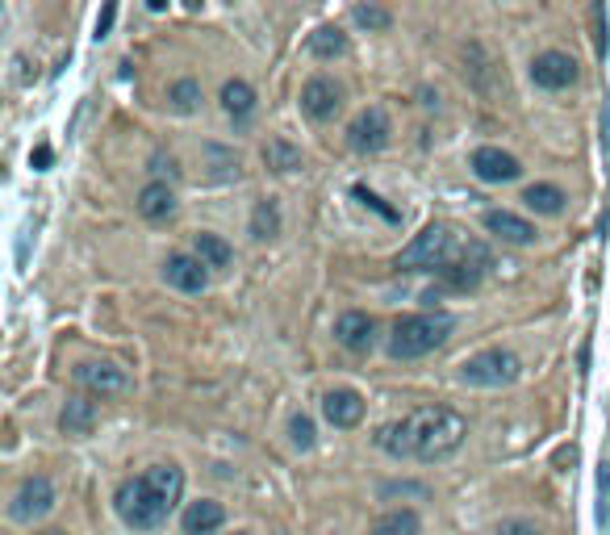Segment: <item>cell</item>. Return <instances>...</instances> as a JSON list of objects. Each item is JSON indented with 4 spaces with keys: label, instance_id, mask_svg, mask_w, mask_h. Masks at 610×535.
Returning <instances> with one entry per match:
<instances>
[{
    "label": "cell",
    "instance_id": "obj_15",
    "mask_svg": "<svg viewBox=\"0 0 610 535\" xmlns=\"http://www.w3.org/2000/svg\"><path fill=\"white\" fill-rule=\"evenodd\" d=\"M322 414H326V423L331 427L351 431V427H360V418H364V398L356 389H331L322 398Z\"/></svg>",
    "mask_w": 610,
    "mask_h": 535
},
{
    "label": "cell",
    "instance_id": "obj_24",
    "mask_svg": "<svg viewBox=\"0 0 610 535\" xmlns=\"http://www.w3.org/2000/svg\"><path fill=\"white\" fill-rule=\"evenodd\" d=\"M193 255L205 264V268H230L234 264V247L218 235H197L193 239Z\"/></svg>",
    "mask_w": 610,
    "mask_h": 535
},
{
    "label": "cell",
    "instance_id": "obj_14",
    "mask_svg": "<svg viewBox=\"0 0 610 535\" xmlns=\"http://www.w3.org/2000/svg\"><path fill=\"white\" fill-rule=\"evenodd\" d=\"M163 276H168V285H176L180 293H205V285H209V268L197 255H184V251H172L168 260H163Z\"/></svg>",
    "mask_w": 610,
    "mask_h": 535
},
{
    "label": "cell",
    "instance_id": "obj_23",
    "mask_svg": "<svg viewBox=\"0 0 610 535\" xmlns=\"http://www.w3.org/2000/svg\"><path fill=\"white\" fill-rule=\"evenodd\" d=\"M422 531V519H418V510L410 506H397V510H385V515L372 523L368 535H418Z\"/></svg>",
    "mask_w": 610,
    "mask_h": 535
},
{
    "label": "cell",
    "instance_id": "obj_31",
    "mask_svg": "<svg viewBox=\"0 0 610 535\" xmlns=\"http://www.w3.org/2000/svg\"><path fill=\"white\" fill-rule=\"evenodd\" d=\"M498 535H544L535 523H527V519H506L502 527H498Z\"/></svg>",
    "mask_w": 610,
    "mask_h": 535
},
{
    "label": "cell",
    "instance_id": "obj_12",
    "mask_svg": "<svg viewBox=\"0 0 610 535\" xmlns=\"http://www.w3.org/2000/svg\"><path fill=\"white\" fill-rule=\"evenodd\" d=\"M335 339H339V347H347V352L364 356V352H372V343H377V318L364 314V310H347L335 322Z\"/></svg>",
    "mask_w": 610,
    "mask_h": 535
},
{
    "label": "cell",
    "instance_id": "obj_11",
    "mask_svg": "<svg viewBox=\"0 0 610 535\" xmlns=\"http://www.w3.org/2000/svg\"><path fill=\"white\" fill-rule=\"evenodd\" d=\"M577 76H581V67H577V59L565 55V51H544V55L531 59V80H535L539 88H548V92H560V88L577 84Z\"/></svg>",
    "mask_w": 610,
    "mask_h": 535
},
{
    "label": "cell",
    "instance_id": "obj_4",
    "mask_svg": "<svg viewBox=\"0 0 610 535\" xmlns=\"http://www.w3.org/2000/svg\"><path fill=\"white\" fill-rule=\"evenodd\" d=\"M460 235L452 226H443V222H431L427 230H422V235H414V243L397 255V268L402 272H443L452 264V255L460 251Z\"/></svg>",
    "mask_w": 610,
    "mask_h": 535
},
{
    "label": "cell",
    "instance_id": "obj_1",
    "mask_svg": "<svg viewBox=\"0 0 610 535\" xmlns=\"http://www.w3.org/2000/svg\"><path fill=\"white\" fill-rule=\"evenodd\" d=\"M464 435H468V423L456 410H448V406H422L410 418L385 423L377 431V448L397 456V460L410 456V460L431 464V460L452 456L464 444Z\"/></svg>",
    "mask_w": 610,
    "mask_h": 535
},
{
    "label": "cell",
    "instance_id": "obj_18",
    "mask_svg": "<svg viewBox=\"0 0 610 535\" xmlns=\"http://www.w3.org/2000/svg\"><path fill=\"white\" fill-rule=\"evenodd\" d=\"M180 523H184V535H214L226 523V510L214 498H201V502H193L189 510H184Z\"/></svg>",
    "mask_w": 610,
    "mask_h": 535
},
{
    "label": "cell",
    "instance_id": "obj_25",
    "mask_svg": "<svg viewBox=\"0 0 610 535\" xmlns=\"http://www.w3.org/2000/svg\"><path fill=\"white\" fill-rule=\"evenodd\" d=\"M251 235L260 239V243H268V239L280 235V205H276L272 197H264L260 205H255V214H251Z\"/></svg>",
    "mask_w": 610,
    "mask_h": 535
},
{
    "label": "cell",
    "instance_id": "obj_20",
    "mask_svg": "<svg viewBox=\"0 0 610 535\" xmlns=\"http://www.w3.org/2000/svg\"><path fill=\"white\" fill-rule=\"evenodd\" d=\"M264 164L272 172H280V176H289V172L305 168V155H301V147L289 143V138H268L264 143Z\"/></svg>",
    "mask_w": 610,
    "mask_h": 535
},
{
    "label": "cell",
    "instance_id": "obj_10",
    "mask_svg": "<svg viewBox=\"0 0 610 535\" xmlns=\"http://www.w3.org/2000/svg\"><path fill=\"white\" fill-rule=\"evenodd\" d=\"M301 109H305V118H314V122H331L335 113L343 109V84H335L331 76L305 80V88H301Z\"/></svg>",
    "mask_w": 610,
    "mask_h": 535
},
{
    "label": "cell",
    "instance_id": "obj_34",
    "mask_svg": "<svg viewBox=\"0 0 610 535\" xmlns=\"http://www.w3.org/2000/svg\"><path fill=\"white\" fill-rule=\"evenodd\" d=\"M34 164H38V168L51 164V147H38V151H34Z\"/></svg>",
    "mask_w": 610,
    "mask_h": 535
},
{
    "label": "cell",
    "instance_id": "obj_9",
    "mask_svg": "<svg viewBox=\"0 0 610 535\" xmlns=\"http://www.w3.org/2000/svg\"><path fill=\"white\" fill-rule=\"evenodd\" d=\"M51 506H55V485H51V477L34 473V477H26V481L17 485L9 515H13L17 523H34V519H42V515H51Z\"/></svg>",
    "mask_w": 610,
    "mask_h": 535
},
{
    "label": "cell",
    "instance_id": "obj_27",
    "mask_svg": "<svg viewBox=\"0 0 610 535\" xmlns=\"http://www.w3.org/2000/svg\"><path fill=\"white\" fill-rule=\"evenodd\" d=\"M168 105H172L176 113H193V109L201 105V84H197V80H176V84L168 88Z\"/></svg>",
    "mask_w": 610,
    "mask_h": 535
},
{
    "label": "cell",
    "instance_id": "obj_8",
    "mask_svg": "<svg viewBox=\"0 0 610 535\" xmlns=\"http://www.w3.org/2000/svg\"><path fill=\"white\" fill-rule=\"evenodd\" d=\"M72 381H76V389H84V393H97V398H117V393H130V372L126 368H117V364H97V360H84V364H76L72 368Z\"/></svg>",
    "mask_w": 610,
    "mask_h": 535
},
{
    "label": "cell",
    "instance_id": "obj_19",
    "mask_svg": "<svg viewBox=\"0 0 610 535\" xmlns=\"http://www.w3.org/2000/svg\"><path fill=\"white\" fill-rule=\"evenodd\" d=\"M63 431L67 435H88L92 431V423H97V402L92 398H84V393H76V398H67V406H63Z\"/></svg>",
    "mask_w": 610,
    "mask_h": 535
},
{
    "label": "cell",
    "instance_id": "obj_29",
    "mask_svg": "<svg viewBox=\"0 0 610 535\" xmlns=\"http://www.w3.org/2000/svg\"><path fill=\"white\" fill-rule=\"evenodd\" d=\"M289 435H293V444H297L301 452L314 448V423H310L305 414H293V418H289Z\"/></svg>",
    "mask_w": 610,
    "mask_h": 535
},
{
    "label": "cell",
    "instance_id": "obj_16",
    "mask_svg": "<svg viewBox=\"0 0 610 535\" xmlns=\"http://www.w3.org/2000/svg\"><path fill=\"white\" fill-rule=\"evenodd\" d=\"M485 230H489V235H498L502 243H510V247L535 243V226L527 218H519V214H510V209H489V214H485Z\"/></svg>",
    "mask_w": 610,
    "mask_h": 535
},
{
    "label": "cell",
    "instance_id": "obj_22",
    "mask_svg": "<svg viewBox=\"0 0 610 535\" xmlns=\"http://www.w3.org/2000/svg\"><path fill=\"white\" fill-rule=\"evenodd\" d=\"M565 189L560 184H531V189H523V205L535 209V214H544V218H556L560 209H565Z\"/></svg>",
    "mask_w": 610,
    "mask_h": 535
},
{
    "label": "cell",
    "instance_id": "obj_6",
    "mask_svg": "<svg viewBox=\"0 0 610 535\" xmlns=\"http://www.w3.org/2000/svg\"><path fill=\"white\" fill-rule=\"evenodd\" d=\"M489 268H494V255H489V247L477 243V239H464L460 251L452 255V264L443 268L439 276H443V281H448L452 289H477V285L485 281Z\"/></svg>",
    "mask_w": 610,
    "mask_h": 535
},
{
    "label": "cell",
    "instance_id": "obj_21",
    "mask_svg": "<svg viewBox=\"0 0 610 535\" xmlns=\"http://www.w3.org/2000/svg\"><path fill=\"white\" fill-rule=\"evenodd\" d=\"M218 101H222V109L230 113L234 122H247L251 113H255V92H251V84H247V80H226Z\"/></svg>",
    "mask_w": 610,
    "mask_h": 535
},
{
    "label": "cell",
    "instance_id": "obj_13",
    "mask_svg": "<svg viewBox=\"0 0 610 535\" xmlns=\"http://www.w3.org/2000/svg\"><path fill=\"white\" fill-rule=\"evenodd\" d=\"M473 172L485 184H510V180L523 176V164L502 147H477L473 151Z\"/></svg>",
    "mask_w": 610,
    "mask_h": 535
},
{
    "label": "cell",
    "instance_id": "obj_2",
    "mask_svg": "<svg viewBox=\"0 0 610 535\" xmlns=\"http://www.w3.org/2000/svg\"><path fill=\"white\" fill-rule=\"evenodd\" d=\"M184 498V473L176 464H155L143 477H130L117 485L113 506H117V519L134 531H155L172 519V510Z\"/></svg>",
    "mask_w": 610,
    "mask_h": 535
},
{
    "label": "cell",
    "instance_id": "obj_35",
    "mask_svg": "<svg viewBox=\"0 0 610 535\" xmlns=\"http://www.w3.org/2000/svg\"><path fill=\"white\" fill-rule=\"evenodd\" d=\"M38 535H67V531H38Z\"/></svg>",
    "mask_w": 610,
    "mask_h": 535
},
{
    "label": "cell",
    "instance_id": "obj_32",
    "mask_svg": "<svg viewBox=\"0 0 610 535\" xmlns=\"http://www.w3.org/2000/svg\"><path fill=\"white\" fill-rule=\"evenodd\" d=\"M113 17H117V5H105V13L97 17V38H105V34H109V26H113Z\"/></svg>",
    "mask_w": 610,
    "mask_h": 535
},
{
    "label": "cell",
    "instance_id": "obj_26",
    "mask_svg": "<svg viewBox=\"0 0 610 535\" xmlns=\"http://www.w3.org/2000/svg\"><path fill=\"white\" fill-rule=\"evenodd\" d=\"M343 51H347V38H343L339 26H318L310 34V55L314 59H339Z\"/></svg>",
    "mask_w": 610,
    "mask_h": 535
},
{
    "label": "cell",
    "instance_id": "obj_28",
    "mask_svg": "<svg viewBox=\"0 0 610 535\" xmlns=\"http://www.w3.org/2000/svg\"><path fill=\"white\" fill-rule=\"evenodd\" d=\"M351 17H356L364 30H389L393 26V13L381 9V5H356V9H351Z\"/></svg>",
    "mask_w": 610,
    "mask_h": 535
},
{
    "label": "cell",
    "instance_id": "obj_3",
    "mask_svg": "<svg viewBox=\"0 0 610 535\" xmlns=\"http://www.w3.org/2000/svg\"><path fill=\"white\" fill-rule=\"evenodd\" d=\"M452 331H456L452 314H406L393 322L389 356L393 360H422V356H431L435 347L448 343Z\"/></svg>",
    "mask_w": 610,
    "mask_h": 535
},
{
    "label": "cell",
    "instance_id": "obj_36",
    "mask_svg": "<svg viewBox=\"0 0 610 535\" xmlns=\"http://www.w3.org/2000/svg\"><path fill=\"white\" fill-rule=\"evenodd\" d=\"M234 535H251V531H234Z\"/></svg>",
    "mask_w": 610,
    "mask_h": 535
},
{
    "label": "cell",
    "instance_id": "obj_30",
    "mask_svg": "<svg viewBox=\"0 0 610 535\" xmlns=\"http://www.w3.org/2000/svg\"><path fill=\"white\" fill-rule=\"evenodd\" d=\"M356 197H360L364 205H372V209H377V214H381L385 222H397V209H389V205H385V201H381L377 193H368V189H364V184H356Z\"/></svg>",
    "mask_w": 610,
    "mask_h": 535
},
{
    "label": "cell",
    "instance_id": "obj_33",
    "mask_svg": "<svg viewBox=\"0 0 610 535\" xmlns=\"http://www.w3.org/2000/svg\"><path fill=\"white\" fill-rule=\"evenodd\" d=\"M598 490H602V498L610 494V456H606V464H602V473H598Z\"/></svg>",
    "mask_w": 610,
    "mask_h": 535
},
{
    "label": "cell",
    "instance_id": "obj_5",
    "mask_svg": "<svg viewBox=\"0 0 610 535\" xmlns=\"http://www.w3.org/2000/svg\"><path fill=\"white\" fill-rule=\"evenodd\" d=\"M519 356L506 352V347H485V352L477 356H468L464 368H460V377L468 385H481V389H498V385H510V381H519Z\"/></svg>",
    "mask_w": 610,
    "mask_h": 535
},
{
    "label": "cell",
    "instance_id": "obj_7",
    "mask_svg": "<svg viewBox=\"0 0 610 535\" xmlns=\"http://www.w3.org/2000/svg\"><path fill=\"white\" fill-rule=\"evenodd\" d=\"M389 138H393V122H389V113L381 105H368L347 126V147L356 151V155H377V151H385Z\"/></svg>",
    "mask_w": 610,
    "mask_h": 535
},
{
    "label": "cell",
    "instance_id": "obj_17",
    "mask_svg": "<svg viewBox=\"0 0 610 535\" xmlns=\"http://www.w3.org/2000/svg\"><path fill=\"white\" fill-rule=\"evenodd\" d=\"M134 205L147 222H168L176 214V193H172L168 180H151V184H143V193H138Z\"/></svg>",
    "mask_w": 610,
    "mask_h": 535
}]
</instances>
